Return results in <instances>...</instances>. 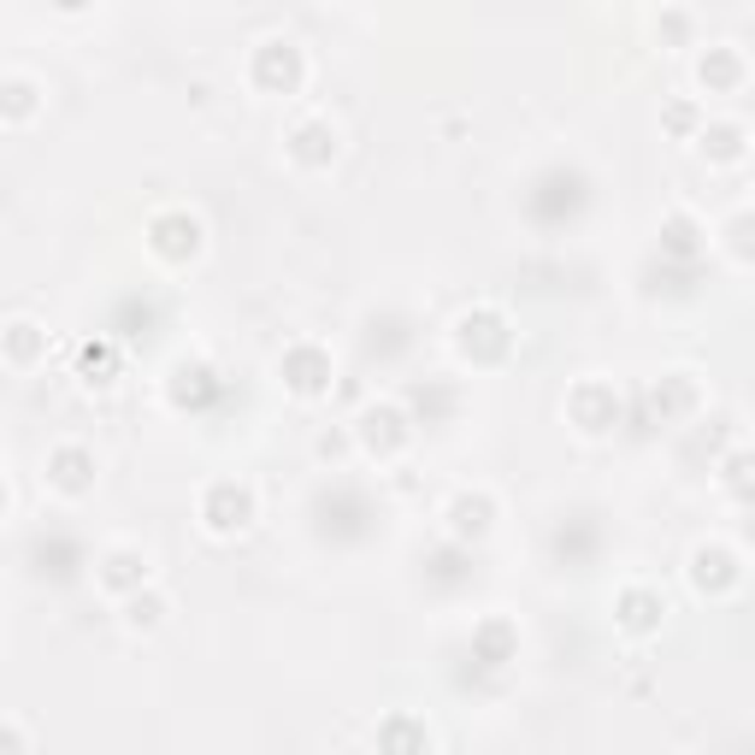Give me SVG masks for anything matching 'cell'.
<instances>
[{
  "instance_id": "cell-20",
  "label": "cell",
  "mask_w": 755,
  "mask_h": 755,
  "mask_svg": "<svg viewBox=\"0 0 755 755\" xmlns=\"http://www.w3.org/2000/svg\"><path fill=\"white\" fill-rule=\"evenodd\" d=\"M7 95H12V100H7V119H12V124H19V119H24V112H31V83H12V89H7Z\"/></svg>"
},
{
  "instance_id": "cell-9",
  "label": "cell",
  "mask_w": 755,
  "mask_h": 755,
  "mask_svg": "<svg viewBox=\"0 0 755 755\" xmlns=\"http://www.w3.org/2000/svg\"><path fill=\"white\" fill-rule=\"evenodd\" d=\"M573 414H578V426H585V431H608V426H614V390L585 384L573 396Z\"/></svg>"
},
{
  "instance_id": "cell-19",
  "label": "cell",
  "mask_w": 755,
  "mask_h": 755,
  "mask_svg": "<svg viewBox=\"0 0 755 755\" xmlns=\"http://www.w3.org/2000/svg\"><path fill=\"white\" fill-rule=\"evenodd\" d=\"M159 614H166V602H159V597H124V620H130L136 632L159 626Z\"/></svg>"
},
{
  "instance_id": "cell-2",
  "label": "cell",
  "mask_w": 755,
  "mask_h": 755,
  "mask_svg": "<svg viewBox=\"0 0 755 755\" xmlns=\"http://www.w3.org/2000/svg\"><path fill=\"white\" fill-rule=\"evenodd\" d=\"M254 83H260V89H278V95L296 89V83H301L296 48H289V41H260V53H254Z\"/></svg>"
},
{
  "instance_id": "cell-6",
  "label": "cell",
  "mask_w": 755,
  "mask_h": 755,
  "mask_svg": "<svg viewBox=\"0 0 755 755\" xmlns=\"http://www.w3.org/2000/svg\"><path fill=\"white\" fill-rule=\"evenodd\" d=\"M142 578H148V561H142L136 549H112V555L100 561V585H107L112 597H130Z\"/></svg>"
},
{
  "instance_id": "cell-7",
  "label": "cell",
  "mask_w": 755,
  "mask_h": 755,
  "mask_svg": "<svg viewBox=\"0 0 755 755\" xmlns=\"http://www.w3.org/2000/svg\"><path fill=\"white\" fill-rule=\"evenodd\" d=\"M289 154H296L301 166H325V159L337 154V130H331L325 119H308L296 136H289Z\"/></svg>"
},
{
  "instance_id": "cell-11",
  "label": "cell",
  "mask_w": 755,
  "mask_h": 755,
  "mask_svg": "<svg viewBox=\"0 0 755 755\" xmlns=\"http://www.w3.org/2000/svg\"><path fill=\"white\" fill-rule=\"evenodd\" d=\"M691 578H696L703 590H726V585L738 578V566H732V555H726V549H696Z\"/></svg>"
},
{
  "instance_id": "cell-8",
  "label": "cell",
  "mask_w": 755,
  "mask_h": 755,
  "mask_svg": "<svg viewBox=\"0 0 755 755\" xmlns=\"http://www.w3.org/2000/svg\"><path fill=\"white\" fill-rule=\"evenodd\" d=\"M89 472H95V460L83 455V448H53V460H48V478L65 490V496H77V490H89Z\"/></svg>"
},
{
  "instance_id": "cell-13",
  "label": "cell",
  "mask_w": 755,
  "mask_h": 755,
  "mask_svg": "<svg viewBox=\"0 0 755 755\" xmlns=\"http://www.w3.org/2000/svg\"><path fill=\"white\" fill-rule=\"evenodd\" d=\"M448 519H455L460 537H484V526H490V496H455Z\"/></svg>"
},
{
  "instance_id": "cell-15",
  "label": "cell",
  "mask_w": 755,
  "mask_h": 755,
  "mask_svg": "<svg viewBox=\"0 0 755 755\" xmlns=\"http://www.w3.org/2000/svg\"><path fill=\"white\" fill-rule=\"evenodd\" d=\"M36 348H41V331L31 325V319H12V331H7V355H12V367H31Z\"/></svg>"
},
{
  "instance_id": "cell-3",
  "label": "cell",
  "mask_w": 755,
  "mask_h": 755,
  "mask_svg": "<svg viewBox=\"0 0 755 755\" xmlns=\"http://www.w3.org/2000/svg\"><path fill=\"white\" fill-rule=\"evenodd\" d=\"M148 249L166 254V260H189L201 249V225L189 219V213H159V219L148 225Z\"/></svg>"
},
{
  "instance_id": "cell-5",
  "label": "cell",
  "mask_w": 755,
  "mask_h": 755,
  "mask_svg": "<svg viewBox=\"0 0 755 755\" xmlns=\"http://www.w3.org/2000/svg\"><path fill=\"white\" fill-rule=\"evenodd\" d=\"M284 378H289V390H301V396H319V390L331 384V360L319 355V348H289L284 355Z\"/></svg>"
},
{
  "instance_id": "cell-14",
  "label": "cell",
  "mask_w": 755,
  "mask_h": 755,
  "mask_svg": "<svg viewBox=\"0 0 755 755\" xmlns=\"http://www.w3.org/2000/svg\"><path fill=\"white\" fill-rule=\"evenodd\" d=\"M738 77H744V60H738L732 48H715L703 60V83H708V89H732Z\"/></svg>"
},
{
  "instance_id": "cell-18",
  "label": "cell",
  "mask_w": 755,
  "mask_h": 755,
  "mask_svg": "<svg viewBox=\"0 0 755 755\" xmlns=\"http://www.w3.org/2000/svg\"><path fill=\"white\" fill-rule=\"evenodd\" d=\"M112 367H119V348L112 343H83V372H89V384H107Z\"/></svg>"
},
{
  "instance_id": "cell-10",
  "label": "cell",
  "mask_w": 755,
  "mask_h": 755,
  "mask_svg": "<svg viewBox=\"0 0 755 755\" xmlns=\"http://www.w3.org/2000/svg\"><path fill=\"white\" fill-rule=\"evenodd\" d=\"M661 614H667V608H661L656 590H626V597H620V626H626V632H656Z\"/></svg>"
},
{
  "instance_id": "cell-17",
  "label": "cell",
  "mask_w": 755,
  "mask_h": 755,
  "mask_svg": "<svg viewBox=\"0 0 755 755\" xmlns=\"http://www.w3.org/2000/svg\"><path fill=\"white\" fill-rule=\"evenodd\" d=\"M703 148L715 159H738V154H744V130H738V124H715V130H703Z\"/></svg>"
},
{
  "instance_id": "cell-4",
  "label": "cell",
  "mask_w": 755,
  "mask_h": 755,
  "mask_svg": "<svg viewBox=\"0 0 755 755\" xmlns=\"http://www.w3.org/2000/svg\"><path fill=\"white\" fill-rule=\"evenodd\" d=\"M460 348H467L472 360H496L502 348H507L502 313H467V319H460Z\"/></svg>"
},
{
  "instance_id": "cell-21",
  "label": "cell",
  "mask_w": 755,
  "mask_h": 755,
  "mask_svg": "<svg viewBox=\"0 0 755 755\" xmlns=\"http://www.w3.org/2000/svg\"><path fill=\"white\" fill-rule=\"evenodd\" d=\"M384 744H431V732H419V726H390V732H378Z\"/></svg>"
},
{
  "instance_id": "cell-22",
  "label": "cell",
  "mask_w": 755,
  "mask_h": 755,
  "mask_svg": "<svg viewBox=\"0 0 755 755\" xmlns=\"http://www.w3.org/2000/svg\"><path fill=\"white\" fill-rule=\"evenodd\" d=\"M60 7H65V12H77V7H83V0H60Z\"/></svg>"
},
{
  "instance_id": "cell-16",
  "label": "cell",
  "mask_w": 755,
  "mask_h": 755,
  "mask_svg": "<svg viewBox=\"0 0 755 755\" xmlns=\"http://www.w3.org/2000/svg\"><path fill=\"white\" fill-rule=\"evenodd\" d=\"M472 644L490 656V667H502V661H507V649H514V632H507V620H490V626H478Z\"/></svg>"
},
{
  "instance_id": "cell-1",
  "label": "cell",
  "mask_w": 755,
  "mask_h": 755,
  "mask_svg": "<svg viewBox=\"0 0 755 755\" xmlns=\"http://www.w3.org/2000/svg\"><path fill=\"white\" fill-rule=\"evenodd\" d=\"M201 519H207L219 537H230V531H242L254 519V496L242 484H213L207 502H201Z\"/></svg>"
},
{
  "instance_id": "cell-12",
  "label": "cell",
  "mask_w": 755,
  "mask_h": 755,
  "mask_svg": "<svg viewBox=\"0 0 755 755\" xmlns=\"http://www.w3.org/2000/svg\"><path fill=\"white\" fill-rule=\"evenodd\" d=\"M360 438H367L372 448H396L402 443V414L396 408H367V419H360Z\"/></svg>"
}]
</instances>
